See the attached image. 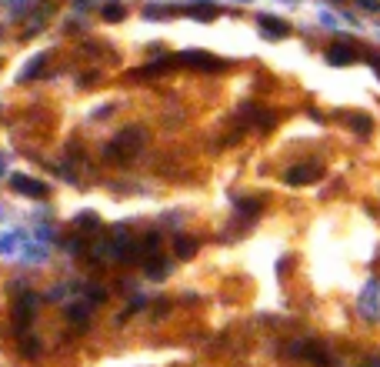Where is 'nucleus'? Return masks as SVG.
Segmentation results:
<instances>
[{"label": "nucleus", "mask_w": 380, "mask_h": 367, "mask_svg": "<svg viewBox=\"0 0 380 367\" xmlns=\"http://www.w3.org/2000/svg\"><path fill=\"white\" fill-rule=\"evenodd\" d=\"M167 271H171V264H167L164 257H153L151 264H147V277H151V281H164Z\"/></svg>", "instance_id": "1a4fd4ad"}, {"label": "nucleus", "mask_w": 380, "mask_h": 367, "mask_svg": "<svg viewBox=\"0 0 380 367\" xmlns=\"http://www.w3.org/2000/svg\"><path fill=\"white\" fill-rule=\"evenodd\" d=\"M157 247H160V237H157V234H147V237H144V241H140V247H133V254H144V257H147V254H157Z\"/></svg>", "instance_id": "9b49d317"}, {"label": "nucleus", "mask_w": 380, "mask_h": 367, "mask_svg": "<svg viewBox=\"0 0 380 367\" xmlns=\"http://www.w3.org/2000/svg\"><path fill=\"white\" fill-rule=\"evenodd\" d=\"M190 17H200V20H210V17H213V7H197V10H190Z\"/></svg>", "instance_id": "aec40b11"}, {"label": "nucleus", "mask_w": 380, "mask_h": 367, "mask_svg": "<svg viewBox=\"0 0 380 367\" xmlns=\"http://www.w3.org/2000/svg\"><path fill=\"white\" fill-rule=\"evenodd\" d=\"M34 308H37V297L30 294V290H23L17 301H14V330L23 334V330L30 328V321H34Z\"/></svg>", "instance_id": "f03ea898"}, {"label": "nucleus", "mask_w": 380, "mask_h": 367, "mask_svg": "<svg viewBox=\"0 0 380 367\" xmlns=\"http://www.w3.org/2000/svg\"><path fill=\"white\" fill-rule=\"evenodd\" d=\"M327 60H330V64H337V67H347V64H354V54H350V47L337 44V47H330V50H327Z\"/></svg>", "instance_id": "0eeeda50"}, {"label": "nucleus", "mask_w": 380, "mask_h": 367, "mask_svg": "<svg viewBox=\"0 0 380 367\" xmlns=\"http://www.w3.org/2000/svg\"><path fill=\"white\" fill-rule=\"evenodd\" d=\"M0 174H3V164H0Z\"/></svg>", "instance_id": "412c9836"}, {"label": "nucleus", "mask_w": 380, "mask_h": 367, "mask_svg": "<svg viewBox=\"0 0 380 367\" xmlns=\"http://www.w3.org/2000/svg\"><path fill=\"white\" fill-rule=\"evenodd\" d=\"M20 350H23L27 357H37V341H34V337H23V344H20Z\"/></svg>", "instance_id": "f3484780"}, {"label": "nucleus", "mask_w": 380, "mask_h": 367, "mask_svg": "<svg viewBox=\"0 0 380 367\" xmlns=\"http://www.w3.org/2000/svg\"><path fill=\"white\" fill-rule=\"evenodd\" d=\"M357 7L367 14H380V0H357Z\"/></svg>", "instance_id": "a211bd4d"}, {"label": "nucleus", "mask_w": 380, "mask_h": 367, "mask_svg": "<svg viewBox=\"0 0 380 367\" xmlns=\"http://www.w3.org/2000/svg\"><path fill=\"white\" fill-rule=\"evenodd\" d=\"M240 211L247 214V217H257L260 214V200H240Z\"/></svg>", "instance_id": "dca6fc26"}, {"label": "nucleus", "mask_w": 380, "mask_h": 367, "mask_svg": "<svg viewBox=\"0 0 380 367\" xmlns=\"http://www.w3.org/2000/svg\"><path fill=\"white\" fill-rule=\"evenodd\" d=\"M260 27H264L267 37H287V34H290V23H287V20H277V17H260Z\"/></svg>", "instance_id": "423d86ee"}, {"label": "nucleus", "mask_w": 380, "mask_h": 367, "mask_svg": "<svg viewBox=\"0 0 380 367\" xmlns=\"http://www.w3.org/2000/svg\"><path fill=\"white\" fill-rule=\"evenodd\" d=\"M70 321L77 328H87V308H70Z\"/></svg>", "instance_id": "2eb2a0df"}, {"label": "nucleus", "mask_w": 380, "mask_h": 367, "mask_svg": "<svg viewBox=\"0 0 380 367\" xmlns=\"http://www.w3.org/2000/svg\"><path fill=\"white\" fill-rule=\"evenodd\" d=\"M347 120H350V127H354L357 134H363V137L370 134V120H367V117H357V114H354V117H347Z\"/></svg>", "instance_id": "ddd939ff"}, {"label": "nucleus", "mask_w": 380, "mask_h": 367, "mask_svg": "<svg viewBox=\"0 0 380 367\" xmlns=\"http://www.w3.org/2000/svg\"><path fill=\"white\" fill-rule=\"evenodd\" d=\"M104 17L107 20H124L127 17V10H124L120 3H107V7H104Z\"/></svg>", "instance_id": "4468645a"}, {"label": "nucleus", "mask_w": 380, "mask_h": 367, "mask_svg": "<svg viewBox=\"0 0 380 367\" xmlns=\"http://www.w3.org/2000/svg\"><path fill=\"white\" fill-rule=\"evenodd\" d=\"M144 144H147V131H144V127H127V131L117 134L114 144L104 147V160H111V164H127V160H133V157L144 151Z\"/></svg>", "instance_id": "f257e3e1"}, {"label": "nucleus", "mask_w": 380, "mask_h": 367, "mask_svg": "<svg viewBox=\"0 0 380 367\" xmlns=\"http://www.w3.org/2000/svg\"><path fill=\"white\" fill-rule=\"evenodd\" d=\"M44 64H47V54H37L34 60H27V64H23V70H20V80H34L40 70H44Z\"/></svg>", "instance_id": "6e6552de"}, {"label": "nucleus", "mask_w": 380, "mask_h": 367, "mask_svg": "<svg viewBox=\"0 0 380 367\" xmlns=\"http://www.w3.org/2000/svg\"><path fill=\"white\" fill-rule=\"evenodd\" d=\"M173 60H157V64H151V67H144V70H137L133 77H153V74H160V70H167Z\"/></svg>", "instance_id": "f8f14e48"}, {"label": "nucleus", "mask_w": 380, "mask_h": 367, "mask_svg": "<svg viewBox=\"0 0 380 367\" xmlns=\"http://www.w3.org/2000/svg\"><path fill=\"white\" fill-rule=\"evenodd\" d=\"M321 174H323L321 164H301V167H290V171H287V184H290V187H304L310 180H317Z\"/></svg>", "instance_id": "20e7f679"}, {"label": "nucleus", "mask_w": 380, "mask_h": 367, "mask_svg": "<svg viewBox=\"0 0 380 367\" xmlns=\"http://www.w3.org/2000/svg\"><path fill=\"white\" fill-rule=\"evenodd\" d=\"M10 187L17 194H23V197H47V187L40 184V180H34V177L27 174H14L10 177Z\"/></svg>", "instance_id": "39448f33"}, {"label": "nucleus", "mask_w": 380, "mask_h": 367, "mask_svg": "<svg viewBox=\"0 0 380 367\" xmlns=\"http://www.w3.org/2000/svg\"><path fill=\"white\" fill-rule=\"evenodd\" d=\"M77 227H97V217L94 214H80L77 217Z\"/></svg>", "instance_id": "6ab92c4d"}, {"label": "nucleus", "mask_w": 380, "mask_h": 367, "mask_svg": "<svg viewBox=\"0 0 380 367\" xmlns=\"http://www.w3.org/2000/svg\"><path fill=\"white\" fill-rule=\"evenodd\" d=\"M173 251H177V257H193V254H197V241H190V237H173Z\"/></svg>", "instance_id": "9d476101"}, {"label": "nucleus", "mask_w": 380, "mask_h": 367, "mask_svg": "<svg viewBox=\"0 0 380 367\" xmlns=\"http://www.w3.org/2000/svg\"><path fill=\"white\" fill-rule=\"evenodd\" d=\"M180 64L200 67V70H227V60L210 57V54H204V50H184V54H180Z\"/></svg>", "instance_id": "7ed1b4c3"}]
</instances>
